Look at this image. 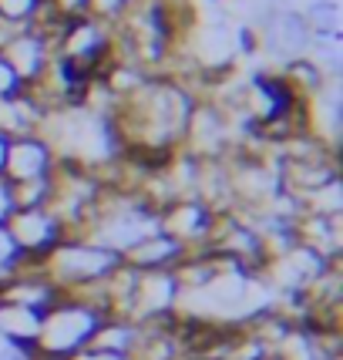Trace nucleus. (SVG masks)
I'll use <instances>...</instances> for the list:
<instances>
[{"label":"nucleus","instance_id":"obj_1","mask_svg":"<svg viewBox=\"0 0 343 360\" xmlns=\"http://www.w3.org/2000/svg\"><path fill=\"white\" fill-rule=\"evenodd\" d=\"M118 266H122V256L91 243L88 236H64L44 256V276L61 293L91 290V286L108 280Z\"/></svg>","mask_w":343,"mask_h":360},{"label":"nucleus","instance_id":"obj_2","mask_svg":"<svg viewBox=\"0 0 343 360\" xmlns=\"http://www.w3.org/2000/svg\"><path fill=\"white\" fill-rule=\"evenodd\" d=\"M105 310L94 307L81 297L61 293L58 303H51L41 316V333H37V354L44 357H64L71 360L78 350L94 340L98 327L105 323Z\"/></svg>","mask_w":343,"mask_h":360},{"label":"nucleus","instance_id":"obj_3","mask_svg":"<svg viewBox=\"0 0 343 360\" xmlns=\"http://www.w3.org/2000/svg\"><path fill=\"white\" fill-rule=\"evenodd\" d=\"M54 54L78 64L91 78H105V71L115 64V27L91 14L64 20L54 37Z\"/></svg>","mask_w":343,"mask_h":360},{"label":"nucleus","instance_id":"obj_4","mask_svg":"<svg viewBox=\"0 0 343 360\" xmlns=\"http://www.w3.org/2000/svg\"><path fill=\"white\" fill-rule=\"evenodd\" d=\"M7 233L17 243V250L27 256V263H44V256L67 236V229L51 205H37V209H17L7 222Z\"/></svg>","mask_w":343,"mask_h":360},{"label":"nucleus","instance_id":"obj_5","mask_svg":"<svg viewBox=\"0 0 343 360\" xmlns=\"http://www.w3.org/2000/svg\"><path fill=\"white\" fill-rule=\"evenodd\" d=\"M179 303H182V290H179V280L172 269L138 273L128 320L131 323H158V320H169L179 314Z\"/></svg>","mask_w":343,"mask_h":360},{"label":"nucleus","instance_id":"obj_6","mask_svg":"<svg viewBox=\"0 0 343 360\" xmlns=\"http://www.w3.org/2000/svg\"><path fill=\"white\" fill-rule=\"evenodd\" d=\"M216 222H219V212H212L195 195L162 205V233L179 239L186 250H205L212 233H216Z\"/></svg>","mask_w":343,"mask_h":360},{"label":"nucleus","instance_id":"obj_7","mask_svg":"<svg viewBox=\"0 0 343 360\" xmlns=\"http://www.w3.org/2000/svg\"><path fill=\"white\" fill-rule=\"evenodd\" d=\"M58 162H61V158H58V152H54V145L47 141V135L31 131V135L11 139L7 165H4V179H7L11 186L34 182V179H54Z\"/></svg>","mask_w":343,"mask_h":360},{"label":"nucleus","instance_id":"obj_8","mask_svg":"<svg viewBox=\"0 0 343 360\" xmlns=\"http://www.w3.org/2000/svg\"><path fill=\"white\" fill-rule=\"evenodd\" d=\"M0 54L11 61V68L20 75V81L27 88H34V84H41V78L47 75V68L54 61V44L37 27H24V31H17L7 41V47Z\"/></svg>","mask_w":343,"mask_h":360},{"label":"nucleus","instance_id":"obj_9","mask_svg":"<svg viewBox=\"0 0 343 360\" xmlns=\"http://www.w3.org/2000/svg\"><path fill=\"white\" fill-rule=\"evenodd\" d=\"M186 256H188V250L179 239H172L169 233L158 229V233H152L148 239L135 243V246L122 256V263L131 269H138V273H155V269H175Z\"/></svg>","mask_w":343,"mask_h":360},{"label":"nucleus","instance_id":"obj_10","mask_svg":"<svg viewBox=\"0 0 343 360\" xmlns=\"http://www.w3.org/2000/svg\"><path fill=\"white\" fill-rule=\"evenodd\" d=\"M44 115H47L44 105H41L31 91L4 98V101H0V131H4L7 139H20V135L41 131Z\"/></svg>","mask_w":343,"mask_h":360},{"label":"nucleus","instance_id":"obj_11","mask_svg":"<svg viewBox=\"0 0 343 360\" xmlns=\"http://www.w3.org/2000/svg\"><path fill=\"white\" fill-rule=\"evenodd\" d=\"M41 316L31 307H17V303H0V337L4 344L34 350L37 354V333H41Z\"/></svg>","mask_w":343,"mask_h":360},{"label":"nucleus","instance_id":"obj_12","mask_svg":"<svg viewBox=\"0 0 343 360\" xmlns=\"http://www.w3.org/2000/svg\"><path fill=\"white\" fill-rule=\"evenodd\" d=\"M303 20L316 41H343V11L337 0H310L303 11Z\"/></svg>","mask_w":343,"mask_h":360},{"label":"nucleus","instance_id":"obj_13","mask_svg":"<svg viewBox=\"0 0 343 360\" xmlns=\"http://www.w3.org/2000/svg\"><path fill=\"white\" fill-rule=\"evenodd\" d=\"M135 337H138V323H131L125 316H105V323L98 327L94 333V347H101V350H115V354H131V347H135Z\"/></svg>","mask_w":343,"mask_h":360},{"label":"nucleus","instance_id":"obj_14","mask_svg":"<svg viewBox=\"0 0 343 360\" xmlns=\"http://www.w3.org/2000/svg\"><path fill=\"white\" fill-rule=\"evenodd\" d=\"M303 202V212H313V216H343V186L340 179H330L320 188H313L310 195L299 199Z\"/></svg>","mask_w":343,"mask_h":360},{"label":"nucleus","instance_id":"obj_15","mask_svg":"<svg viewBox=\"0 0 343 360\" xmlns=\"http://www.w3.org/2000/svg\"><path fill=\"white\" fill-rule=\"evenodd\" d=\"M44 11V0H0V20L11 27H34Z\"/></svg>","mask_w":343,"mask_h":360},{"label":"nucleus","instance_id":"obj_16","mask_svg":"<svg viewBox=\"0 0 343 360\" xmlns=\"http://www.w3.org/2000/svg\"><path fill=\"white\" fill-rule=\"evenodd\" d=\"M24 266H27V256L17 250V243L11 239L7 226H0V286L7 280H14Z\"/></svg>","mask_w":343,"mask_h":360},{"label":"nucleus","instance_id":"obj_17","mask_svg":"<svg viewBox=\"0 0 343 360\" xmlns=\"http://www.w3.org/2000/svg\"><path fill=\"white\" fill-rule=\"evenodd\" d=\"M135 4L138 0H91V17L98 20H105V24H122L131 11H135Z\"/></svg>","mask_w":343,"mask_h":360},{"label":"nucleus","instance_id":"obj_18","mask_svg":"<svg viewBox=\"0 0 343 360\" xmlns=\"http://www.w3.org/2000/svg\"><path fill=\"white\" fill-rule=\"evenodd\" d=\"M24 91H27V84H24L20 75L11 68V61L0 54V101H4V98H14V94H24Z\"/></svg>","mask_w":343,"mask_h":360},{"label":"nucleus","instance_id":"obj_19","mask_svg":"<svg viewBox=\"0 0 343 360\" xmlns=\"http://www.w3.org/2000/svg\"><path fill=\"white\" fill-rule=\"evenodd\" d=\"M47 7L61 20H75V17L91 14V0H47Z\"/></svg>","mask_w":343,"mask_h":360},{"label":"nucleus","instance_id":"obj_20","mask_svg":"<svg viewBox=\"0 0 343 360\" xmlns=\"http://www.w3.org/2000/svg\"><path fill=\"white\" fill-rule=\"evenodd\" d=\"M17 212V202H14V186L0 175V226H7L11 216Z\"/></svg>","mask_w":343,"mask_h":360},{"label":"nucleus","instance_id":"obj_21","mask_svg":"<svg viewBox=\"0 0 343 360\" xmlns=\"http://www.w3.org/2000/svg\"><path fill=\"white\" fill-rule=\"evenodd\" d=\"M71 360H128L125 354H115V350H101V347H94L88 344L84 350H78Z\"/></svg>","mask_w":343,"mask_h":360},{"label":"nucleus","instance_id":"obj_22","mask_svg":"<svg viewBox=\"0 0 343 360\" xmlns=\"http://www.w3.org/2000/svg\"><path fill=\"white\" fill-rule=\"evenodd\" d=\"M7 148H11V139L0 131V175H4V165H7Z\"/></svg>","mask_w":343,"mask_h":360},{"label":"nucleus","instance_id":"obj_23","mask_svg":"<svg viewBox=\"0 0 343 360\" xmlns=\"http://www.w3.org/2000/svg\"><path fill=\"white\" fill-rule=\"evenodd\" d=\"M31 360H64V357H44V354H34Z\"/></svg>","mask_w":343,"mask_h":360}]
</instances>
